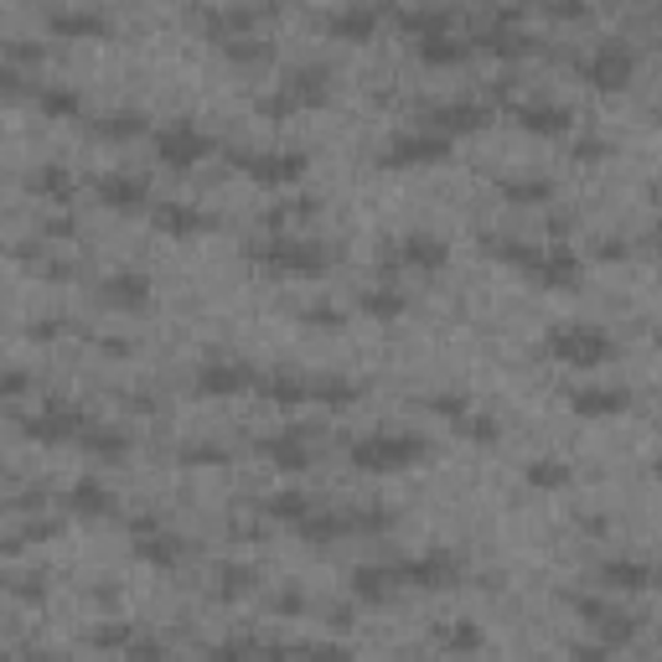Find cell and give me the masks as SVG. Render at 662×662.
<instances>
[{"instance_id": "obj_8", "label": "cell", "mask_w": 662, "mask_h": 662, "mask_svg": "<svg viewBox=\"0 0 662 662\" xmlns=\"http://www.w3.org/2000/svg\"><path fill=\"white\" fill-rule=\"evenodd\" d=\"M234 161L264 187H291V181L306 176V151H291V145H280V151H234Z\"/></svg>"}, {"instance_id": "obj_56", "label": "cell", "mask_w": 662, "mask_h": 662, "mask_svg": "<svg viewBox=\"0 0 662 662\" xmlns=\"http://www.w3.org/2000/svg\"><path fill=\"white\" fill-rule=\"evenodd\" d=\"M569 652H575V662H611L616 658V647H605V642H575Z\"/></svg>"}, {"instance_id": "obj_16", "label": "cell", "mask_w": 662, "mask_h": 662, "mask_svg": "<svg viewBox=\"0 0 662 662\" xmlns=\"http://www.w3.org/2000/svg\"><path fill=\"white\" fill-rule=\"evenodd\" d=\"M280 88H285V98H291L295 109L327 104L331 98V68H321V62H300V68H291V73L280 79Z\"/></svg>"}, {"instance_id": "obj_14", "label": "cell", "mask_w": 662, "mask_h": 662, "mask_svg": "<svg viewBox=\"0 0 662 662\" xmlns=\"http://www.w3.org/2000/svg\"><path fill=\"white\" fill-rule=\"evenodd\" d=\"M98 300L109 306V311H145L151 306V280L140 270H115L98 280Z\"/></svg>"}, {"instance_id": "obj_54", "label": "cell", "mask_w": 662, "mask_h": 662, "mask_svg": "<svg viewBox=\"0 0 662 662\" xmlns=\"http://www.w3.org/2000/svg\"><path fill=\"white\" fill-rule=\"evenodd\" d=\"M68 327H73L68 316H42V321H32V336H37V342H58Z\"/></svg>"}, {"instance_id": "obj_57", "label": "cell", "mask_w": 662, "mask_h": 662, "mask_svg": "<svg viewBox=\"0 0 662 662\" xmlns=\"http://www.w3.org/2000/svg\"><path fill=\"white\" fill-rule=\"evenodd\" d=\"M575 156H580V161H601L605 156V140L580 135V140H575Z\"/></svg>"}, {"instance_id": "obj_35", "label": "cell", "mask_w": 662, "mask_h": 662, "mask_svg": "<svg viewBox=\"0 0 662 662\" xmlns=\"http://www.w3.org/2000/svg\"><path fill=\"white\" fill-rule=\"evenodd\" d=\"M357 306L368 316H378V321H393V316H404V306H410V295L393 291V285H368V291L357 295Z\"/></svg>"}, {"instance_id": "obj_45", "label": "cell", "mask_w": 662, "mask_h": 662, "mask_svg": "<svg viewBox=\"0 0 662 662\" xmlns=\"http://www.w3.org/2000/svg\"><path fill=\"white\" fill-rule=\"evenodd\" d=\"M223 52H228L234 62H264L274 47H270L264 37H249V32H244V37H228V42H223Z\"/></svg>"}, {"instance_id": "obj_42", "label": "cell", "mask_w": 662, "mask_h": 662, "mask_svg": "<svg viewBox=\"0 0 662 662\" xmlns=\"http://www.w3.org/2000/svg\"><path fill=\"white\" fill-rule=\"evenodd\" d=\"M456 429L466 435V440H476V446H497V435H503V425H497V414H461L456 419Z\"/></svg>"}, {"instance_id": "obj_32", "label": "cell", "mask_w": 662, "mask_h": 662, "mask_svg": "<svg viewBox=\"0 0 662 662\" xmlns=\"http://www.w3.org/2000/svg\"><path fill=\"white\" fill-rule=\"evenodd\" d=\"M26 187H32L42 202H73V176H68V166H52V161L26 176Z\"/></svg>"}, {"instance_id": "obj_30", "label": "cell", "mask_w": 662, "mask_h": 662, "mask_svg": "<svg viewBox=\"0 0 662 662\" xmlns=\"http://www.w3.org/2000/svg\"><path fill=\"white\" fill-rule=\"evenodd\" d=\"M135 554L145 559V565H156V569H176V565H181V554H187V544H181L176 533H166V528H156L151 539H135Z\"/></svg>"}, {"instance_id": "obj_10", "label": "cell", "mask_w": 662, "mask_h": 662, "mask_svg": "<svg viewBox=\"0 0 662 662\" xmlns=\"http://www.w3.org/2000/svg\"><path fill=\"white\" fill-rule=\"evenodd\" d=\"M492 119V109L482 104V98H446V104H435V109H425V130H435V135H446V140H456V135H471V130H482Z\"/></svg>"}, {"instance_id": "obj_17", "label": "cell", "mask_w": 662, "mask_h": 662, "mask_svg": "<svg viewBox=\"0 0 662 662\" xmlns=\"http://www.w3.org/2000/svg\"><path fill=\"white\" fill-rule=\"evenodd\" d=\"M595 584L601 590H626V595H637L652 584V565L637 559V554H616V559H601L595 565Z\"/></svg>"}, {"instance_id": "obj_51", "label": "cell", "mask_w": 662, "mask_h": 662, "mask_svg": "<svg viewBox=\"0 0 662 662\" xmlns=\"http://www.w3.org/2000/svg\"><path fill=\"white\" fill-rule=\"evenodd\" d=\"M270 611L274 616H300L306 611V595L295 584H280V590H270Z\"/></svg>"}, {"instance_id": "obj_36", "label": "cell", "mask_w": 662, "mask_h": 662, "mask_svg": "<svg viewBox=\"0 0 662 662\" xmlns=\"http://www.w3.org/2000/svg\"><path fill=\"white\" fill-rule=\"evenodd\" d=\"M435 642L446 647V652H456V658H466V652L482 647V626L476 622H440L435 626Z\"/></svg>"}, {"instance_id": "obj_24", "label": "cell", "mask_w": 662, "mask_h": 662, "mask_svg": "<svg viewBox=\"0 0 662 662\" xmlns=\"http://www.w3.org/2000/svg\"><path fill=\"white\" fill-rule=\"evenodd\" d=\"M321 26L342 42H368L373 26H378V11H373V5H336V11L321 16Z\"/></svg>"}, {"instance_id": "obj_1", "label": "cell", "mask_w": 662, "mask_h": 662, "mask_svg": "<svg viewBox=\"0 0 662 662\" xmlns=\"http://www.w3.org/2000/svg\"><path fill=\"white\" fill-rule=\"evenodd\" d=\"M347 456L357 471H404L414 461H425L429 440L425 435H410V429H378V435L347 440Z\"/></svg>"}, {"instance_id": "obj_58", "label": "cell", "mask_w": 662, "mask_h": 662, "mask_svg": "<svg viewBox=\"0 0 662 662\" xmlns=\"http://www.w3.org/2000/svg\"><path fill=\"white\" fill-rule=\"evenodd\" d=\"M98 352H109V357H130L135 342H125V336H98Z\"/></svg>"}, {"instance_id": "obj_37", "label": "cell", "mask_w": 662, "mask_h": 662, "mask_svg": "<svg viewBox=\"0 0 662 662\" xmlns=\"http://www.w3.org/2000/svg\"><path fill=\"white\" fill-rule=\"evenodd\" d=\"M311 492H295V487H285V492H274V497H264V512H270V518H280V523H300V518H306V512H311Z\"/></svg>"}, {"instance_id": "obj_9", "label": "cell", "mask_w": 662, "mask_h": 662, "mask_svg": "<svg viewBox=\"0 0 662 662\" xmlns=\"http://www.w3.org/2000/svg\"><path fill=\"white\" fill-rule=\"evenodd\" d=\"M461 554H450V548H429L419 559H404V565H393L399 584H419V590H446V584L461 580Z\"/></svg>"}, {"instance_id": "obj_25", "label": "cell", "mask_w": 662, "mask_h": 662, "mask_svg": "<svg viewBox=\"0 0 662 662\" xmlns=\"http://www.w3.org/2000/svg\"><path fill=\"white\" fill-rule=\"evenodd\" d=\"M357 399V383L342 378V373H306V404H321V410H347Z\"/></svg>"}, {"instance_id": "obj_2", "label": "cell", "mask_w": 662, "mask_h": 662, "mask_svg": "<svg viewBox=\"0 0 662 662\" xmlns=\"http://www.w3.org/2000/svg\"><path fill=\"white\" fill-rule=\"evenodd\" d=\"M253 259L274 274H300V280H311V274H327V264L336 253L327 244H311V238H270V244H253Z\"/></svg>"}, {"instance_id": "obj_4", "label": "cell", "mask_w": 662, "mask_h": 662, "mask_svg": "<svg viewBox=\"0 0 662 662\" xmlns=\"http://www.w3.org/2000/svg\"><path fill=\"white\" fill-rule=\"evenodd\" d=\"M611 352H616V342L601 327H554L548 331V357H559L569 368H601Z\"/></svg>"}, {"instance_id": "obj_60", "label": "cell", "mask_w": 662, "mask_h": 662, "mask_svg": "<svg viewBox=\"0 0 662 662\" xmlns=\"http://www.w3.org/2000/svg\"><path fill=\"white\" fill-rule=\"evenodd\" d=\"M0 662H58V658H47V652H16V658H0Z\"/></svg>"}, {"instance_id": "obj_29", "label": "cell", "mask_w": 662, "mask_h": 662, "mask_svg": "<svg viewBox=\"0 0 662 662\" xmlns=\"http://www.w3.org/2000/svg\"><path fill=\"white\" fill-rule=\"evenodd\" d=\"M62 507L79 512V518H104V512H115V497H109L104 482H73L68 497H62Z\"/></svg>"}, {"instance_id": "obj_34", "label": "cell", "mask_w": 662, "mask_h": 662, "mask_svg": "<svg viewBox=\"0 0 662 662\" xmlns=\"http://www.w3.org/2000/svg\"><path fill=\"white\" fill-rule=\"evenodd\" d=\"M32 98H37L47 115H58V119L83 115V94H79V88H68V83H37V88H32Z\"/></svg>"}, {"instance_id": "obj_59", "label": "cell", "mask_w": 662, "mask_h": 662, "mask_svg": "<svg viewBox=\"0 0 662 662\" xmlns=\"http://www.w3.org/2000/svg\"><path fill=\"white\" fill-rule=\"evenodd\" d=\"M327 622L336 626V631H347V626H352V611H347V605H331V611H327Z\"/></svg>"}, {"instance_id": "obj_5", "label": "cell", "mask_w": 662, "mask_h": 662, "mask_svg": "<svg viewBox=\"0 0 662 662\" xmlns=\"http://www.w3.org/2000/svg\"><path fill=\"white\" fill-rule=\"evenodd\" d=\"M575 68H580V79L595 83V88H626V83H631V73H637V52H631L626 42L605 37V42H595V47H590V52H584Z\"/></svg>"}, {"instance_id": "obj_41", "label": "cell", "mask_w": 662, "mask_h": 662, "mask_svg": "<svg viewBox=\"0 0 662 662\" xmlns=\"http://www.w3.org/2000/svg\"><path fill=\"white\" fill-rule=\"evenodd\" d=\"M0 590H5L11 601H21V605H42V601H47V575H37V569H26V575H5Z\"/></svg>"}, {"instance_id": "obj_53", "label": "cell", "mask_w": 662, "mask_h": 662, "mask_svg": "<svg viewBox=\"0 0 662 662\" xmlns=\"http://www.w3.org/2000/svg\"><path fill=\"white\" fill-rule=\"evenodd\" d=\"M0 94H5V98L32 94V79H26L21 68H11V62H0Z\"/></svg>"}, {"instance_id": "obj_52", "label": "cell", "mask_w": 662, "mask_h": 662, "mask_svg": "<svg viewBox=\"0 0 662 662\" xmlns=\"http://www.w3.org/2000/svg\"><path fill=\"white\" fill-rule=\"evenodd\" d=\"M425 404H429L435 414H446V419H461V414L471 410V404H466V393H429Z\"/></svg>"}, {"instance_id": "obj_49", "label": "cell", "mask_w": 662, "mask_h": 662, "mask_svg": "<svg viewBox=\"0 0 662 662\" xmlns=\"http://www.w3.org/2000/svg\"><path fill=\"white\" fill-rule=\"evenodd\" d=\"M300 321H311V327H347V311H342V306H336V300H311V306H306V311H300Z\"/></svg>"}, {"instance_id": "obj_19", "label": "cell", "mask_w": 662, "mask_h": 662, "mask_svg": "<svg viewBox=\"0 0 662 662\" xmlns=\"http://www.w3.org/2000/svg\"><path fill=\"white\" fill-rule=\"evenodd\" d=\"M295 533L306 539V544H327V539H347V533H357L352 528V507H311L300 523H295Z\"/></svg>"}, {"instance_id": "obj_7", "label": "cell", "mask_w": 662, "mask_h": 662, "mask_svg": "<svg viewBox=\"0 0 662 662\" xmlns=\"http://www.w3.org/2000/svg\"><path fill=\"white\" fill-rule=\"evenodd\" d=\"M156 151H161V161H166L172 172H192L197 161H208L217 145H213V135H202V130H197L192 119H172V125L156 135Z\"/></svg>"}, {"instance_id": "obj_15", "label": "cell", "mask_w": 662, "mask_h": 662, "mask_svg": "<svg viewBox=\"0 0 662 662\" xmlns=\"http://www.w3.org/2000/svg\"><path fill=\"white\" fill-rule=\"evenodd\" d=\"M507 109H512V119H518L523 130H533V135H565L569 125H575V115H569L565 104H554V98H512Z\"/></svg>"}, {"instance_id": "obj_3", "label": "cell", "mask_w": 662, "mask_h": 662, "mask_svg": "<svg viewBox=\"0 0 662 662\" xmlns=\"http://www.w3.org/2000/svg\"><path fill=\"white\" fill-rule=\"evenodd\" d=\"M450 156V140L425 130V125H404L399 135L378 151V161L389 166V172H410V166H435V161Z\"/></svg>"}, {"instance_id": "obj_26", "label": "cell", "mask_w": 662, "mask_h": 662, "mask_svg": "<svg viewBox=\"0 0 662 662\" xmlns=\"http://www.w3.org/2000/svg\"><path fill=\"white\" fill-rule=\"evenodd\" d=\"M79 446L88 450V456H98V461H125V450H130V429L88 419V429L79 435Z\"/></svg>"}, {"instance_id": "obj_6", "label": "cell", "mask_w": 662, "mask_h": 662, "mask_svg": "<svg viewBox=\"0 0 662 662\" xmlns=\"http://www.w3.org/2000/svg\"><path fill=\"white\" fill-rule=\"evenodd\" d=\"M83 429H88V414L73 404H42L37 414H21V435H32L42 446H79Z\"/></svg>"}, {"instance_id": "obj_11", "label": "cell", "mask_w": 662, "mask_h": 662, "mask_svg": "<svg viewBox=\"0 0 662 662\" xmlns=\"http://www.w3.org/2000/svg\"><path fill=\"white\" fill-rule=\"evenodd\" d=\"M253 450L280 471H306L311 466V429L306 425H291V429H274V435H259Z\"/></svg>"}, {"instance_id": "obj_22", "label": "cell", "mask_w": 662, "mask_h": 662, "mask_svg": "<svg viewBox=\"0 0 662 662\" xmlns=\"http://www.w3.org/2000/svg\"><path fill=\"white\" fill-rule=\"evenodd\" d=\"M47 26L62 32V37H98V32L109 26V16H104L98 5H52V11H47Z\"/></svg>"}, {"instance_id": "obj_61", "label": "cell", "mask_w": 662, "mask_h": 662, "mask_svg": "<svg viewBox=\"0 0 662 662\" xmlns=\"http://www.w3.org/2000/svg\"><path fill=\"white\" fill-rule=\"evenodd\" d=\"M21 548V539H0V559H5V554H16Z\"/></svg>"}, {"instance_id": "obj_47", "label": "cell", "mask_w": 662, "mask_h": 662, "mask_svg": "<svg viewBox=\"0 0 662 662\" xmlns=\"http://www.w3.org/2000/svg\"><path fill=\"white\" fill-rule=\"evenodd\" d=\"M181 461H187V466H223L228 450L217 446V440H192V446H181Z\"/></svg>"}, {"instance_id": "obj_33", "label": "cell", "mask_w": 662, "mask_h": 662, "mask_svg": "<svg viewBox=\"0 0 662 662\" xmlns=\"http://www.w3.org/2000/svg\"><path fill=\"white\" fill-rule=\"evenodd\" d=\"M399 26L414 32V42L440 37V32H456V11H429V5H414V11H399Z\"/></svg>"}, {"instance_id": "obj_50", "label": "cell", "mask_w": 662, "mask_h": 662, "mask_svg": "<svg viewBox=\"0 0 662 662\" xmlns=\"http://www.w3.org/2000/svg\"><path fill=\"white\" fill-rule=\"evenodd\" d=\"M125 662H172V647L156 642V637H135L125 647Z\"/></svg>"}, {"instance_id": "obj_27", "label": "cell", "mask_w": 662, "mask_h": 662, "mask_svg": "<svg viewBox=\"0 0 662 662\" xmlns=\"http://www.w3.org/2000/svg\"><path fill=\"white\" fill-rule=\"evenodd\" d=\"M393 590H399V575H393V565H363V569H352V595H357V601L383 605Z\"/></svg>"}, {"instance_id": "obj_43", "label": "cell", "mask_w": 662, "mask_h": 662, "mask_svg": "<svg viewBox=\"0 0 662 662\" xmlns=\"http://www.w3.org/2000/svg\"><path fill=\"white\" fill-rule=\"evenodd\" d=\"M208 662H259V637H228L208 647Z\"/></svg>"}, {"instance_id": "obj_31", "label": "cell", "mask_w": 662, "mask_h": 662, "mask_svg": "<svg viewBox=\"0 0 662 662\" xmlns=\"http://www.w3.org/2000/svg\"><path fill=\"white\" fill-rule=\"evenodd\" d=\"M414 52H419L425 62H435V68H446V62H466L471 58V42L461 37V32H440V37L414 42Z\"/></svg>"}, {"instance_id": "obj_18", "label": "cell", "mask_w": 662, "mask_h": 662, "mask_svg": "<svg viewBox=\"0 0 662 662\" xmlns=\"http://www.w3.org/2000/svg\"><path fill=\"white\" fill-rule=\"evenodd\" d=\"M446 259H450L446 238H435V234H404L389 249V264H404V270H440Z\"/></svg>"}, {"instance_id": "obj_39", "label": "cell", "mask_w": 662, "mask_h": 662, "mask_svg": "<svg viewBox=\"0 0 662 662\" xmlns=\"http://www.w3.org/2000/svg\"><path fill=\"white\" fill-rule=\"evenodd\" d=\"M94 130L104 140H135L140 130H145V115H140V109H109V115L94 119Z\"/></svg>"}, {"instance_id": "obj_44", "label": "cell", "mask_w": 662, "mask_h": 662, "mask_svg": "<svg viewBox=\"0 0 662 662\" xmlns=\"http://www.w3.org/2000/svg\"><path fill=\"white\" fill-rule=\"evenodd\" d=\"M130 642H135V626L130 622H104L88 631V647H104V652H125Z\"/></svg>"}, {"instance_id": "obj_12", "label": "cell", "mask_w": 662, "mask_h": 662, "mask_svg": "<svg viewBox=\"0 0 662 662\" xmlns=\"http://www.w3.org/2000/svg\"><path fill=\"white\" fill-rule=\"evenodd\" d=\"M528 274L544 291H569V285H580V253L565 244H539V253L528 259Z\"/></svg>"}, {"instance_id": "obj_48", "label": "cell", "mask_w": 662, "mask_h": 662, "mask_svg": "<svg viewBox=\"0 0 662 662\" xmlns=\"http://www.w3.org/2000/svg\"><path fill=\"white\" fill-rule=\"evenodd\" d=\"M0 58L11 62V68H16V62H42L47 58V47L32 42V37H11V42H0Z\"/></svg>"}, {"instance_id": "obj_21", "label": "cell", "mask_w": 662, "mask_h": 662, "mask_svg": "<svg viewBox=\"0 0 662 662\" xmlns=\"http://www.w3.org/2000/svg\"><path fill=\"white\" fill-rule=\"evenodd\" d=\"M259 373L249 363H202L197 368V393H244L253 389Z\"/></svg>"}, {"instance_id": "obj_23", "label": "cell", "mask_w": 662, "mask_h": 662, "mask_svg": "<svg viewBox=\"0 0 662 662\" xmlns=\"http://www.w3.org/2000/svg\"><path fill=\"white\" fill-rule=\"evenodd\" d=\"M161 234H176V238H192V234H208L213 228V217L202 213V208H187V202H156L151 208Z\"/></svg>"}, {"instance_id": "obj_38", "label": "cell", "mask_w": 662, "mask_h": 662, "mask_svg": "<svg viewBox=\"0 0 662 662\" xmlns=\"http://www.w3.org/2000/svg\"><path fill=\"white\" fill-rule=\"evenodd\" d=\"M259 590V569L253 565H223L217 569V595L223 601H244V595H253Z\"/></svg>"}, {"instance_id": "obj_46", "label": "cell", "mask_w": 662, "mask_h": 662, "mask_svg": "<svg viewBox=\"0 0 662 662\" xmlns=\"http://www.w3.org/2000/svg\"><path fill=\"white\" fill-rule=\"evenodd\" d=\"M295 662H352L342 642H295Z\"/></svg>"}, {"instance_id": "obj_20", "label": "cell", "mask_w": 662, "mask_h": 662, "mask_svg": "<svg viewBox=\"0 0 662 662\" xmlns=\"http://www.w3.org/2000/svg\"><path fill=\"white\" fill-rule=\"evenodd\" d=\"M569 410L580 414V419H611V414H626V410H631V393H626V389H595V383H584V389L569 393Z\"/></svg>"}, {"instance_id": "obj_13", "label": "cell", "mask_w": 662, "mask_h": 662, "mask_svg": "<svg viewBox=\"0 0 662 662\" xmlns=\"http://www.w3.org/2000/svg\"><path fill=\"white\" fill-rule=\"evenodd\" d=\"M94 197L104 208H115V213H140L151 202V181L140 172H104L94 176Z\"/></svg>"}, {"instance_id": "obj_28", "label": "cell", "mask_w": 662, "mask_h": 662, "mask_svg": "<svg viewBox=\"0 0 662 662\" xmlns=\"http://www.w3.org/2000/svg\"><path fill=\"white\" fill-rule=\"evenodd\" d=\"M497 192L507 197V202H518V208H544L548 197H554V181H548V176H503V181H497Z\"/></svg>"}, {"instance_id": "obj_55", "label": "cell", "mask_w": 662, "mask_h": 662, "mask_svg": "<svg viewBox=\"0 0 662 662\" xmlns=\"http://www.w3.org/2000/svg\"><path fill=\"white\" fill-rule=\"evenodd\" d=\"M32 389V378H26V368H0V399H16V393Z\"/></svg>"}, {"instance_id": "obj_40", "label": "cell", "mask_w": 662, "mask_h": 662, "mask_svg": "<svg viewBox=\"0 0 662 662\" xmlns=\"http://www.w3.org/2000/svg\"><path fill=\"white\" fill-rule=\"evenodd\" d=\"M528 487H539V492H559V487H569V476L575 471L565 466V461H554V456H539V461H528Z\"/></svg>"}]
</instances>
